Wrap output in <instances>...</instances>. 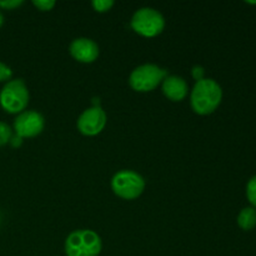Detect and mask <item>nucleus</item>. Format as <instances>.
Masks as SVG:
<instances>
[{
    "mask_svg": "<svg viewBox=\"0 0 256 256\" xmlns=\"http://www.w3.org/2000/svg\"><path fill=\"white\" fill-rule=\"evenodd\" d=\"M222 99V86L212 79H202L196 82L192 92V108L200 115L212 114L219 106Z\"/></svg>",
    "mask_w": 256,
    "mask_h": 256,
    "instance_id": "1",
    "label": "nucleus"
},
{
    "mask_svg": "<svg viewBox=\"0 0 256 256\" xmlns=\"http://www.w3.org/2000/svg\"><path fill=\"white\" fill-rule=\"evenodd\" d=\"M102 252V239L92 230H76L65 240L68 256H98Z\"/></svg>",
    "mask_w": 256,
    "mask_h": 256,
    "instance_id": "2",
    "label": "nucleus"
},
{
    "mask_svg": "<svg viewBox=\"0 0 256 256\" xmlns=\"http://www.w3.org/2000/svg\"><path fill=\"white\" fill-rule=\"evenodd\" d=\"M29 102V92L22 79L10 80L0 92V104L10 114L22 112Z\"/></svg>",
    "mask_w": 256,
    "mask_h": 256,
    "instance_id": "3",
    "label": "nucleus"
},
{
    "mask_svg": "<svg viewBox=\"0 0 256 256\" xmlns=\"http://www.w3.org/2000/svg\"><path fill=\"white\" fill-rule=\"evenodd\" d=\"M112 188L118 196L122 199H136L145 189V182L142 175L132 170H122L112 180Z\"/></svg>",
    "mask_w": 256,
    "mask_h": 256,
    "instance_id": "4",
    "label": "nucleus"
},
{
    "mask_svg": "<svg viewBox=\"0 0 256 256\" xmlns=\"http://www.w3.org/2000/svg\"><path fill=\"white\" fill-rule=\"evenodd\" d=\"M166 70L154 64L140 65L132 70L130 74L129 82L136 92H150L166 78Z\"/></svg>",
    "mask_w": 256,
    "mask_h": 256,
    "instance_id": "5",
    "label": "nucleus"
},
{
    "mask_svg": "<svg viewBox=\"0 0 256 256\" xmlns=\"http://www.w3.org/2000/svg\"><path fill=\"white\" fill-rule=\"evenodd\" d=\"M132 26L142 36H155L160 34L165 26L164 16L152 8H142L134 14Z\"/></svg>",
    "mask_w": 256,
    "mask_h": 256,
    "instance_id": "6",
    "label": "nucleus"
},
{
    "mask_svg": "<svg viewBox=\"0 0 256 256\" xmlns=\"http://www.w3.org/2000/svg\"><path fill=\"white\" fill-rule=\"evenodd\" d=\"M44 118L38 112H22L14 122V129L20 138H32L44 129Z\"/></svg>",
    "mask_w": 256,
    "mask_h": 256,
    "instance_id": "7",
    "label": "nucleus"
},
{
    "mask_svg": "<svg viewBox=\"0 0 256 256\" xmlns=\"http://www.w3.org/2000/svg\"><path fill=\"white\" fill-rule=\"evenodd\" d=\"M106 124V114L100 106L86 109L78 120V128L84 135H96L102 132Z\"/></svg>",
    "mask_w": 256,
    "mask_h": 256,
    "instance_id": "8",
    "label": "nucleus"
},
{
    "mask_svg": "<svg viewBox=\"0 0 256 256\" xmlns=\"http://www.w3.org/2000/svg\"><path fill=\"white\" fill-rule=\"evenodd\" d=\"M70 54L82 62H92L99 55V46L94 40L78 38L70 44Z\"/></svg>",
    "mask_w": 256,
    "mask_h": 256,
    "instance_id": "9",
    "label": "nucleus"
},
{
    "mask_svg": "<svg viewBox=\"0 0 256 256\" xmlns=\"http://www.w3.org/2000/svg\"><path fill=\"white\" fill-rule=\"evenodd\" d=\"M162 92L170 100L180 102L186 96L188 84L182 78L172 75V76L165 78L162 82Z\"/></svg>",
    "mask_w": 256,
    "mask_h": 256,
    "instance_id": "10",
    "label": "nucleus"
},
{
    "mask_svg": "<svg viewBox=\"0 0 256 256\" xmlns=\"http://www.w3.org/2000/svg\"><path fill=\"white\" fill-rule=\"evenodd\" d=\"M238 224L242 230H252L256 226V209L252 206L244 208L239 212Z\"/></svg>",
    "mask_w": 256,
    "mask_h": 256,
    "instance_id": "11",
    "label": "nucleus"
},
{
    "mask_svg": "<svg viewBox=\"0 0 256 256\" xmlns=\"http://www.w3.org/2000/svg\"><path fill=\"white\" fill-rule=\"evenodd\" d=\"M246 196L252 208L256 209V175L249 180L246 185Z\"/></svg>",
    "mask_w": 256,
    "mask_h": 256,
    "instance_id": "12",
    "label": "nucleus"
},
{
    "mask_svg": "<svg viewBox=\"0 0 256 256\" xmlns=\"http://www.w3.org/2000/svg\"><path fill=\"white\" fill-rule=\"evenodd\" d=\"M12 138V132L9 125L0 122V146L10 142Z\"/></svg>",
    "mask_w": 256,
    "mask_h": 256,
    "instance_id": "13",
    "label": "nucleus"
},
{
    "mask_svg": "<svg viewBox=\"0 0 256 256\" xmlns=\"http://www.w3.org/2000/svg\"><path fill=\"white\" fill-rule=\"evenodd\" d=\"M112 5H114V2H112V0H94V2H92L94 9L100 12H108Z\"/></svg>",
    "mask_w": 256,
    "mask_h": 256,
    "instance_id": "14",
    "label": "nucleus"
},
{
    "mask_svg": "<svg viewBox=\"0 0 256 256\" xmlns=\"http://www.w3.org/2000/svg\"><path fill=\"white\" fill-rule=\"evenodd\" d=\"M32 2H34L35 6L39 8L42 12H48V10H52L55 5L54 0H34Z\"/></svg>",
    "mask_w": 256,
    "mask_h": 256,
    "instance_id": "15",
    "label": "nucleus"
},
{
    "mask_svg": "<svg viewBox=\"0 0 256 256\" xmlns=\"http://www.w3.org/2000/svg\"><path fill=\"white\" fill-rule=\"evenodd\" d=\"M12 72L8 65L0 62V82H6L12 78Z\"/></svg>",
    "mask_w": 256,
    "mask_h": 256,
    "instance_id": "16",
    "label": "nucleus"
},
{
    "mask_svg": "<svg viewBox=\"0 0 256 256\" xmlns=\"http://www.w3.org/2000/svg\"><path fill=\"white\" fill-rule=\"evenodd\" d=\"M22 4V0H4V2H0V8H4V9H14V8H18Z\"/></svg>",
    "mask_w": 256,
    "mask_h": 256,
    "instance_id": "17",
    "label": "nucleus"
},
{
    "mask_svg": "<svg viewBox=\"0 0 256 256\" xmlns=\"http://www.w3.org/2000/svg\"><path fill=\"white\" fill-rule=\"evenodd\" d=\"M192 76L195 78V79L199 82V80H202L204 79V74H205V70L204 68L200 66V65H196V66L192 68Z\"/></svg>",
    "mask_w": 256,
    "mask_h": 256,
    "instance_id": "18",
    "label": "nucleus"
},
{
    "mask_svg": "<svg viewBox=\"0 0 256 256\" xmlns=\"http://www.w3.org/2000/svg\"><path fill=\"white\" fill-rule=\"evenodd\" d=\"M10 142H12V146H20V145H22V138H20V136H12V140H10Z\"/></svg>",
    "mask_w": 256,
    "mask_h": 256,
    "instance_id": "19",
    "label": "nucleus"
},
{
    "mask_svg": "<svg viewBox=\"0 0 256 256\" xmlns=\"http://www.w3.org/2000/svg\"><path fill=\"white\" fill-rule=\"evenodd\" d=\"M2 22H4V16H2V12H0V26H2Z\"/></svg>",
    "mask_w": 256,
    "mask_h": 256,
    "instance_id": "20",
    "label": "nucleus"
}]
</instances>
